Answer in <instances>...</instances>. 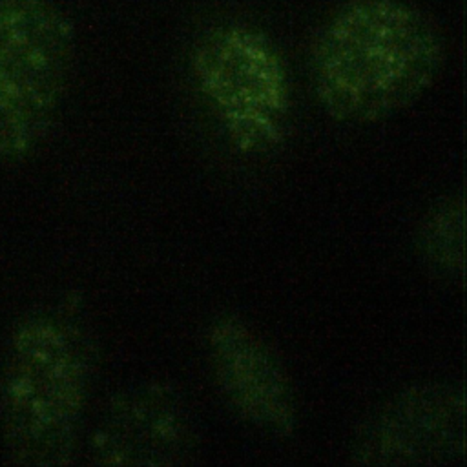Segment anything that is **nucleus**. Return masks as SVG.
<instances>
[{
  "instance_id": "4",
  "label": "nucleus",
  "mask_w": 467,
  "mask_h": 467,
  "mask_svg": "<svg viewBox=\"0 0 467 467\" xmlns=\"http://www.w3.org/2000/svg\"><path fill=\"white\" fill-rule=\"evenodd\" d=\"M75 26L57 0H0V159L49 139L71 78Z\"/></svg>"
},
{
  "instance_id": "7",
  "label": "nucleus",
  "mask_w": 467,
  "mask_h": 467,
  "mask_svg": "<svg viewBox=\"0 0 467 467\" xmlns=\"http://www.w3.org/2000/svg\"><path fill=\"white\" fill-rule=\"evenodd\" d=\"M197 451V423L186 400L161 381L115 394L89 440V460L102 467L188 465Z\"/></svg>"
},
{
  "instance_id": "2",
  "label": "nucleus",
  "mask_w": 467,
  "mask_h": 467,
  "mask_svg": "<svg viewBox=\"0 0 467 467\" xmlns=\"http://www.w3.org/2000/svg\"><path fill=\"white\" fill-rule=\"evenodd\" d=\"M95 348L73 303L24 314L0 356V443L11 463L73 462L89 401Z\"/></svg>"
},
{
  "instance_id": "1",
  "label": "nucleus",
  "mask_w": 467,
  "mask_h": 467,
  "mask_svg": "<svg viewBox=\"0 0 467 467\" xmlns=\"http://www.w3.org/2000/svg\"><path fill=\"white\" fill-rule=\"evenodd\" d=\"M308 77L336 122L367 126L418 102L441 77L447 40L409 0H343L316 27Z\"/></svg>"
},
{
  "instance_id": "6",
  "label": "nucleus",
  "mask_w": 467,
  "mask_h": 467,
  "mask_svg": "<svg viewBox=\"0 0 467 467\" xmlns=\"http://www.w3.org/2000/svg\"><path fill=\"white\" fill-rule=\"evenodd\" d=\"M206 356L226 405L250 427L286 440L297 429L288 370L268 339L244 317L221 314L206 328Z\"/></svg>"
},
{
  "instance_id": "8",
  "label": "nucleus",
  "mask_w": 467,
  "mask_h": 467,
  "mask_svg": "<svg viewBox=\"0 0 467 467\" xmlns=\"http://www.w3.org/2000/svg\"><path fill=\"white\" fill-rule=\"evenodd\" d=\"M416 254L434 277L462 283L465 275V199L462 192L438 199L416 230Z\"/></svg>"
},
{
  "instance_id": "5",
  "label": "nucleus",
  "mask_w": 467,
  "mask_h": 467,
  "mask_svg": "<svg viewBox=\"0 0 467 467\" xmlns=\"http://www.w3.org/2000/svg\"><path fill=\"white\" fill-rule=\"evenodd\" d=\"M467 400L462 381L414 383L356 427L348 460L365 467H443L465 460Z\"/></svg>"
},
{
  "instance_id": "3",
  "label": "nucleus",
  "mask_w": 467,
  "mask_h": 467,
  "mask_svg": "<svg viewBox=\"0 0 467 467\" xmlns=\"http://www.w3.org/2000/svg\"><path fill=\"white\" fill-rule=\"evenodd\" d=\"M192 82L228 144L241 155L274 153L292 120V80L275 40L259 26L223 20L190 49Z\"/></svg>"
}]
</instances>
